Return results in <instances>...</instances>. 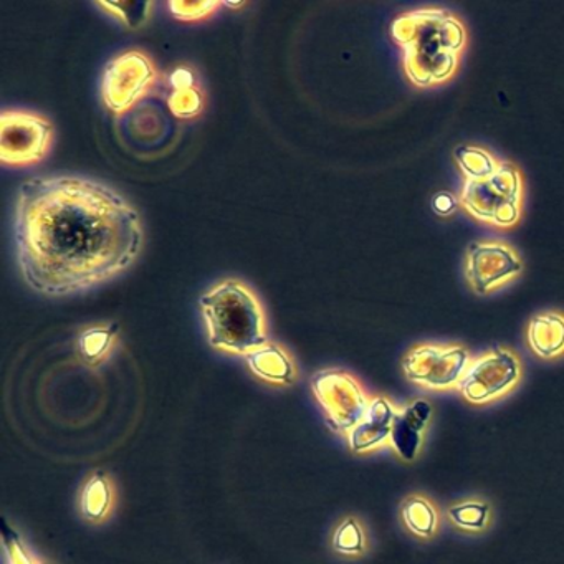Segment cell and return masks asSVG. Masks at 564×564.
Instances as JSON below:
<instances>
[{
	"mask_svg": "<svg viewBox=\"0 0 564 564\" xmlns=\"http://www.w3.org/2000/svg\"><path fill=\"white\" fill-rule=\"evenodd\" d=\"M15 247L25 283L41 295L83 292L128 269L143 244L136 208L87 178H35L15 205Z\"/></svg>",
	"mask_w": 564,
	"mask_h": 564,
	"instance_id": "cell-1",
	"label": "cell"
},
{
	"mask_svg": "<svg viewBox=\"0 0 564 564\" xmlns=\"http://www.w3.org/2000/svg\"><path fill=\"white\" fill-rule=\"evenodd\" d=\"M391 37L403 50V67L414 87L432 88L458 74L467 31L452 12L419 9L399 15Z\"/></svg>",
	"mask_w": 564,
	"mask_h": 564,
	"instance_id": "cell-2",
	"label": "cell"
},
{
	"mask_svg": "<svg viewBox=\"0 0 564 564\" xmlns=\"http://www.w3.org/2000/svg\"><path fill=\"white\" fill-rule=\"evenodd\" d=\"M199 305L215 350L247 357L269 343L266 313L256 293L244 283L225 280L204 293Z\"/></svg>",
	"mask_w": 564,
	"mask_h": 564,
	"instance_id": "cell-3",
	"label": "cell"
},
{
	"mask_svg": "<svg viewBox=\"0 0 564 564\" xmlns=\"http://www.w3.org/2000/svg\"><path fill=\"white\" fill-rule=\"evenodd\" d=\"M461 202L477 221L498 229H510L520 221L523 207L521 172L510 162H500L488 178L465 181Z\"/></svg>",
	"mask_w": 564,
	"mask_h": 564,
	"instance_id": "cell-4",
	"label": "cell"
},
{
	"mask_svg": "<svg viewBox=\"0 0 564 564\" xmlns=\"http://www.w3.org/2000/svg\"><path fill=\"white\" fill-rule=\"evenodd\" d=\"M312 390L332 430L350 433L370 407L361 384L341 370L319 371L313 376Z\"/></svg>",
	"mask_w": 564,
	"mask_h": 564,
	"instance_id": "cell-5",
	"label": "cell"
},
{
	"mask_svg": "<svg viewBox=\"0 0 564 564\" xmlns=\"http://www.w3.org/2000/svg\"><path fill=\"white\" fill-rule=\"evenodd\" d=\"M54 139V126L32 111L5 110L0 119V158L4 165L42 161Z\"/></svg>",
	"mask_w": 564,
	"mask_h": 564,
	"instance_id": "cell-6",
	"label": "cell"
},
{
	"mask_svg": "<svg viewBox=\"0 0 564 564\" xmlns=\"http://www.w3.org/2000/svg\"><path fill=\"white\" fill-rule=\"evenodd\" d=\"M155 65L138 50L125 52L108 61L101 78V98L108 110L123 113L142 100L155 84Z\"/></svg>",
	"mask_w": 564,
	"mask_h": 564,
	"instance_id": "cell-7",
	"label": "cell"
},
{
	"mask_svg": "<svg viewBox=\"0 0 564 564\" xmlns=\"http://www.w3.org/2000/svg\"><path fill=\"white\" fill-rule=\"evenodd\" d=\"M469 364L471 354L464 347L420 345L406 354L403 370L413 383L440 391L459 386Z\"/></svg>",
	"mask_w": 564,
	"mask_h": 564,
	"instance_id": "cell-8",
	"label": "cell"
},
{
	"mask_svg": "<svg viewBox=\"0 0 564 564\" xmlns=\"http://www.w3.org/2000/svg\"><path fill=\"white\" fill-rule=\"evenodd\" d=\"M520 363L511 351H488L469 364L459 390L469 403H490L508 393L520 380Z\"/></svg>",
	"mask_w": 564,
	"mask_h": 564,
	"instance_id": "cell-9",
	"label": "cell"
},
{
	"mask_svg": "<svg viewBox=\"0 0 564 564\" xmlns=\"http://www.w3.org/2000/svg\"><path fill=\"white\" fill-rule=\"evenodd\" d=\"M523 272V263L511 247L500 242H474L467 249L465 275L477 295H490Z\"/></svg>",
	"mask_w": 564,
	"mask_h": 564,
	"instance_id": "cell-10",
	"label": "cell"
},
{
	"mask_svg": "<svg viewBox=\"0 0 564 564\" xmlns=\"http://www.w3.org/2000/svg\"><path fill=\"white\" fill-rule=\"evenodd\" d=\"M394 417H396V410L391 406L390 401L384 397L371 401L363 419L348 433L351 450L357 454H363L383 445L391 437Z\"/></svg>",
	"mask_w": 564,
	"mask_h": 564,
	"instance_id": "cell-11",
	"label": "cell"
},
{
	"mask_svg": "<svg viewBox=\"0 0 564 564\" xmlns=\"http://www.w3.org/2000/svg\"><path fill=\"white\" fill-rule=\"evenodd\" d=\"M430 413L432 409L426 401H417L401 413H396L393 429H391V442L397 450V454L406 461H413L416 458L420 437H422L424 427L429 422Z\"/></svg>",
	"mask_w": 564,
	"mask_h": 564,
	"instance_id": "cell-12",
	"label": "cell"
},
{
	"mask_svg": "<svg viewBox=\"0 0 564 564\" xmlns=\"http://www.w3.org/2000/svg\"><path fill=\"white\" fill-rule=\"evenodd\" d=\"M531 351L544 360H553L564 353V315L544 312L531 318L527 329Z\"/></svg>",
	"mask_w": 564,
	"mask_h": 564,
	"instance_id": "cell-13",
	"label": "cell"
},
{
	"mask_svg": "<svg viewBox=\"0 0 564 564\" xmlns=\"http://www.w3.org/2000/svg\"><path fill=\"white\" fill-rule=\"evenodd\" d=\"M250 371L259 380L270 384H292L295 381V364L290 354L279 345L267 343L246 357Z\"/></svg>",
	"mask_w": 564,
	"mask_h": 564,
	"instance_id": "cell-14",
	"label": "cell"
},
{
	"mask_svg": "<svg viewBox=\"0 0 564 564\" xmlns=\"http://www.w3.org/2000/svg\"><path fill=\"white\" fill-rule=\"evenodd\" d=\"M81 514L93 523L106 520L113 508V485L104 474H97L87 482L81 492Z\"/></svg>",
	"mask_w": 564,
	"mask_h": 564,
	"instance_id": "cell-15",
	"label": "cell"
},
{
	"mask_svg": "<svg viewBox=\"0 0 564 564\" xmlns=\"http://www.w3.org/2000/svg\"><path fill=\"white\" fill-rule=\"evenodd\" d=\"M454 156L459 169L465 176V181H477V179L488 178L500 166V162L487 149L478 148V146H459L455 149Z\"/></svg>",
	"mask_w": 564,
	"mask_h": 564,
	"instance_id": "cell-16",
	"label": "cell"
},
{
	"mask_svg": "<svg viewBox=\"0 0 564 564\" xmlns=\"http://www.w3.org/2000/svg\"><path fill=\"white\" fill-rule=\"evenodd\" d=\"M403 518L407 527L419 537H430L436 530V511H433L432 505L422 497H410L404 501Z\"/></svg>",
	"mask_w": 564,
	"mask_h": 564,
	"instance_id": "cell-17",
	"label": "cell"
},
{
	"mask_svg": "<svg viewBox=\"0 0 564 564\" xmlns=\"http://www.w3.org/2000/svg\"><path fill=\"white\" fill-rule=\"evenodd\" d=\"M332 548L341 554H360L364 550V533L354 518H347L332 534Z\"/></svg>",
	"mask_w": 564,
	"mask_h": 564,
	"instance_id": "cell-18",
	"label": "cell"
},
{
	"mask_svg": "<svg viewBox=\"0 0 564 564\" xmlns=\"http://www.w3.org/2000/svg\"><path fill=\"white\" fill-rule=\"evenodd\" d=\"M113 336L115 332L110 331L108 328H91L87 329L80 336V351L81 357L90 363L103 360L110 351L111 343H113Z\"/></svg>",
	"mask_w": 564,
	"mask_h": 564,
	"instance_id": "cell-19",
	"label": "cell"
},
{
	"mask_svg": "<svg viewBox=\"0 0 564 564\" xmlns=\"http://www.w3.org/2000/svg\"><path fill=\"white\" fill-rule=\"evenodd\" d=\"M169 106L179 119H192L201 111V93L194 87L181 84V87L176 88L174 93L169 98Z\"/></svg>",
	"mask_w": 564,
	"mask_h": 564,
	"instance_id": "cell-20",
	"label": "cell"
},
{
	"mask_svg": "<svg viewBox=\"0 0 564 564\" xmlns=\"http://www.w3.org/2000/svg\"><path fill=\"white\" fill-rule=\"evenodd\" d=\"M488 507L482 504H462L459 507L450 508V517L459 527L467 530H482L487 521Z\"/></svg>",
	"mask_w": 564,
	"mask_h": 564,
	"instance_id": "cell-21",
	"label": "cell"
},
{
	"mask_svg": "<svg viewBox=\"0 0 564 564\" xmlns=\"http://www.w3.org/2000/svg\"><path fill=\"white\" fill-rule=\"evenodd\" d=\"M221 2L204 0V2H184V0H172L169 2V11L179 21H199L214 14Z\"/></svg>",
	"mask_w": 564,
	"mask_h": 564,
	"instance_id": "cell-22",
	"label": "cell"
},
{
	"mask_svg": "<svg viewBox=\"0 0 564 564\" xmlns=\"http://www.w3.org/2000/svg\"><path fill=\"white\" fill-rule=\"evenodd\" d=\"M2 564H41V561L25 548V544L12 531L11 534H8V531L4 530Z\"/></svg>",
	"mask_w": 564,
	"mask_h": 564,
	"instance_id": "cell-23",
	"label": "cell"
}]
</instances>
